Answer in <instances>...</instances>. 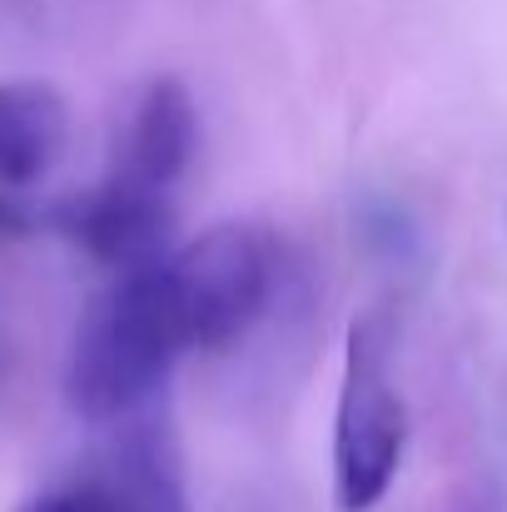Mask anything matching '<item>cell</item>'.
Masks as SVG:
<instances>
[{
    "label": "cell",
    "instance_id": "obj_8",
    "mask_svg": "<svg viewBox=\"0 0 507 512\" xmlns=\"http://www.w3.org/2000/svg\"><path fill=\"white\" fill-rule=\"evenodd\" d=\"M20 224V214L10 209V199H5V189H0V229H15Z\"/></svg>",
    "mask_w": 507,
    "mask_h": 512
},
{
    "label": "cell",
    "instance_id": "obj_2",
    "mask_svg": "<svg viewBox=\"0 0 507 512\" xmlns=\"http://www.w3.org/2000/svg\"><path fill=\"white\" fill-rule=\"evenodd\" d=\"M408 403L388 373L383 319H358L343 343V383L334 408V503L338 512L378 508L403 468Z\"/></svg>",
    "mask_w": 507,
    "mask_h": 512
},
{
    "label": "cell",
    "instance_id": "obj_4",
    "mask_svg": "<svg viewBox=\"0 0 507 512\" xmlns=\"http://www.w3.org/2000/svg\"><path fill=\"white\" fill-rule=\"evenodd\" d=\"M105 433L85 463L50 478L15 512H189L179 448L155 408Z\"/></svg>",
    "mask_w": 507,
    "mask_h": 512
},
{
    "label": "cell",
    "instance_id": "obj_1",
    "mask_svg": "<svg viewBox=\"0 0 507 512\" xmlns=\"http://www.w3.org/2000/svg\"><path fill=\"white\" fill-rule=\"evenodd\" d=\"M189 353L174 309L165 259L150 269L110 274L75 324L65 358V398L90 428H115L160 403L174 363Z\"/></svg>",
    "mask_w": 507,
    "mask_h": 512
},
{
    "label": "cell",
    "instance_id": "obj_5",
    "mask_svg": "<svg viewBox=\"0 0 507 512\" xmlns=\"http://www.w3.org/2000/svg\"><path fill=\"white\" fill-rule=\"evenodd\" d=\"M60 229L110 274L150 269L174 249V204L160 189L100 174L90 189L60 204Z\"/></svg>",
    "mask_w": 507,
    "mask_h": 512
},
{
    "label": "cell",
    "instance_id": "obj_7",
    "mask_svg": "<svg viewBox=\"0 0 507 512\" xmlns=\"http://www.w3.org/2000/svg\"><path fill=\"white\" fill-rule=\"evenodd\" d=\"M70 140L65 95L45 80H5L0 85V189H30L60 165Z\"/></svg>",
    "mask_w": 507,
    "mask_h": 512
},
{
    "label": "cell",
    "instance_id": "obj_6",
    "mask_svg": "<svg viewBox=\"0 0 507 512\" xmlns=\"http://www.w3.org/2000/svg\"><path fill=\"white\" fill-rule=\"evenodd\" d=\"M194 145H199V115H194L189 90L179 80H150L130 110V125H125L105 174L140 184V189L174 194L179 174L194 160Z\"/></svg>",
    "mask_w": 507,
    "mask_h": 512
},
{
    "label": "cell",
    "instance_id": "obj_3",
    "mask_svg": "<svg viewBox=\"0 0 507 512\" xmlns=\"http://www.w3.org/2000/svg\"><path fill=\"white\" fill-rule=\"evenodd\" d=\"M274 239L259 224L224 219L165 254V279L184 319L189 353L239 343L274 299Z\"/></svg>",
    "mask_w": 507,
    "mask_h": 512
}]
</instances>
